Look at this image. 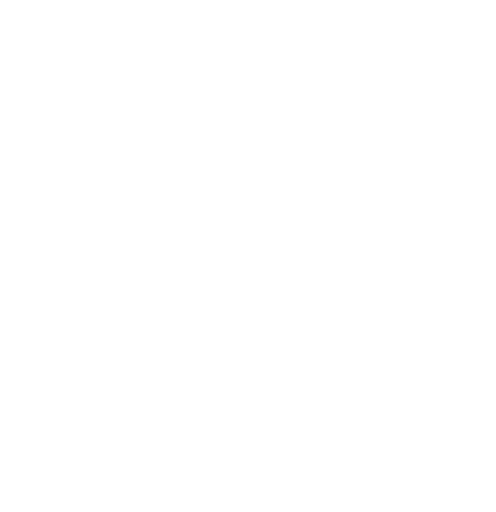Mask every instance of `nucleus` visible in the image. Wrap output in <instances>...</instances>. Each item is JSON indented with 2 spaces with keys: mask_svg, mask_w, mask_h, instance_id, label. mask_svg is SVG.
<instances>
[]
</instances>
